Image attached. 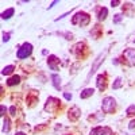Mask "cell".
<instances>
[{"label": "cell", "instance_id": "4fadbf2b", "mask_svg": "<svg viewBox=\"0 0 135 135\" xmlns=\"http://www.w3.org/2000/svg\"><path fill=\"white\" fill-rule=\"evenodd\" d=\"M93 93H95V89H93V88H85L84 91H81L80 97H81V99H88V97H91Z\"/></svg>", "mask_w": 135, "mask_h": 135}, {"label": "cell", "instance_id": "4316f807", "mask_svg": "<svg viewBox=\"0 0 135 135\" xmlns=\"http://www.w3.org/2000/svg\"><path fill=\"white\" fill-rule=\"evenodd\" d=\"M57 3H58V2H57V0H55V2H53V3H51V4L49 6V8H51V7H54L55 4H57Z\"/></svg>", "mask_w": 135, "mask_h": 135}, {"label": "cell", "instance_id": "d6986e66", "mask_svg": "<svg viewBox=\"0 0 135 135\" xmlns=\"http://www.w3.org/2000/svg\"><path fill=\"white\" fill-rule=\"evenodd\" d=\"M135 114V104H131L130 107H127V109H126V115H134Z\"/></svg>", "mask_w": 135, "mask_h": 135}, {"label": "cell", "instance_id": "30bf717a", "mask_svg": "<svg viewBox=\"0 0 135 135\" xmlns=\"http://www.w3.org/2000/svg\"><path fill=\"white\" fill-rule=\"evenodd\" d=\"M51 83H53V86L55 88V89H58V91H60V89H61V77L58 76V74H51Z\"/></svg>", "mask_w": 135, "mask_h": 135}, {"label": "cell", "instance_id": "8fae6325", "mask_svg": "<svg viewBox=\"0 0 135 135\" xmlns=\"http://www.w3.org/2000/svg\"><path fill=\"white\" fill-rule=\"evenodd\" d=\"M107 15H108V9H107L105 7H100L99 11H97V19H99L100 22H101V20H105Z\"/></svg>", "mask_w": 135, "mask_h": 135}, {"label": "cell", "instance_id": "6da1fadb", "mask_svg": "<svg viewBox=\"0 0 135 135\" xmlns=\"http://www.w3.org/2000/svg\"><path fill=\"white\" fill-rule=\"evenodd\" d=\"M89 22H91V16H89V14L84 12V11H78V12L74 14V16L72 18V23L76 25V26H81V27L88 26Z\"/></svg>", "mask_w": 135, "mask_h": 135}, {"label": "cell", "instance_id": "ac0fdd59", "mask_svg": "<svg viewBox=\"0 0 135 135\" xmlns=\"http://www.w3.org/2000/svg\"><path fill=\"white\" fill-rule=\"evenodd\" d=\"M122 84H123L122 77H116L115 78V83L112 84V88H114V89H119V88H122Z\"/></svg>", "mask_w": 135, "mask_h": 135}, {"label": "cell", "instance_id": "52a82bcc", "mask_svg": "<svg viewBox=\"0 0 135 135\" xmlns=\"http://www.w3.org/2000/svg\"><path fill=\"white\" fill-rule=\"evenodd\" d=\"M58 105H60V100H58V99H55V97H49L46 105H45V109L49 111V112H53V111H55V108H57Z\"/></svg>", "mask_w": 135, "mask_h": 135}, {"label": "cell", "instance_id": "d4e9b609", "mask_svg": "<svg viewBox=\"0 0 135 135\" xmlns=\"http://www.w3.org/2000/svg\"><path fill=\"white\" fill-rule=\"evenodd\" d=\"M128 128H130V130H132V128H135V119L130 122V124H128Z\"/></svg>", "mask_w": 135, "mask_h": 135}, {"label": "cell", "instance_id": "5b68a950", "mask_svg": "<svg viewBox=\"0 0 135 135\" xmlns=\"http://www.w3.org/2000/svg\"><path fill=\"white\" fill-rule=\"evenodd\" d=\"M89 135H114L109 127H95L91 130Z\"/></svg>", "mask_w": 135, "mask_h": 135}, {"label": "cell", "instance_id": "7c38bea8", "mask_svg": "<svg viewBox=\"0 0 135 135\" xmlns=\"http://www.w3.org/2000/svg\"><path fill=\"white\" fill-rule=\"evenodd\" d=\"M97 88L100 91H104L105 89V76H103V74L97 76Z\"/></svg>", "mask_w": 135, "mask_h": 135}, {"label": "cell", "instance_id": "5bb4252c", "mask_svg": "<svg viewBox=\"0 0 135 135\" xmlns=\"http://www.w3.org/2000/svg\"><path fill=\"white\" fill-rule=\"evenodd\" d=\"M19 83H20V77L18 74H14L11 78H8V80H7V85L8 86H14V85L19 84Z\"/></svg>", "mask_w": 135, "mask_h": 135}, {"label": "cell", "instance_id": "ba28073f", "mask_svg": "<svg viewBox=\"0 0 135 135\" xmlns=\"http://www.w3.org/2000/svg\"><path fill=\"white\" fill-rule=\"evenodd\" d=\"M80 116H81V111H80V108H78V107H72V108L69 109L68 118H69L72 122L78 120V118H80Z\"/></svg>", "mask_w": 135, "mask_h": 135}, {"label": "cell", "instance_id": "7a4b0ae2", "mask_svg": "<svg viewBox=\"0 0 135 135\" xmlns=\"http://www.w3.org/2000/svg\"><path fill=\"white\" fill-rule=\"evenodd\" d=\"M31 53H32V45H31L30 42H25V43L18 49V51H16V57H18L19 60H25V58L30 57Z\"/></svg>", "mask_w": 135, "mask_h": 135}, {"label": "cell", "instance_id": "ffe728a7", "mask_svg": "<svg viewBox=\"0 0 135 135\" xmlns=\"http://www.w3.org/2000/svg\"><path fill=\"white\" fill-rule=\"evenodd\" d=\"M122 15L120 14H116L115 15V18H114V25H118V23H120V22H122Z\"/></svg>", "mask_w": 135, "mask_h": 135}, {"label": "cell", "instance_id": "3957f363", "mask_svg": "<svg viewBox=\"0 0 135 135\" xmlns=\"http://www.w3.org/2000/svg\"><path fill=\"white\" fill-rule=\"evenodd\" d=\"M115 108H116V101H115L114 97L107 96V97L103 99V103H101V109H103V112L111 114V112H114Z\"/></svg>", "mask_w": 135, "mask_h": 135}, {"label": "cell", "instance_id": "8992f818", "mask_svg": "<svg viewBox=\"0 0 135 135\" xmlns=\"http://www.w3.org/2000/svg\"><path fill=\"white\" fill-rule=\"evenodd\" d=\"M105 55H107V50L104 51V53H101L100 55H99V57L96 58V61H95V64H93V66H92V69H91V72H89V74H88V77H86V80H89V77H91L96 70H97V68H99V65L101 64V62H103L104 61V58H105Z\"/></svg>", "mask_w": 135, "mask_h": 135}, {"label": "cell", "instance_id": "7402d4cb", "mask_svg": "<svg viewBox=\"0 0 135 135\" xmlns=\"http://www.w3.org/2000/svg\"><path fill=\"white\" fill-rule=\"evenodd\" d=\"M9 112H11V115H12V116H15V115H16V107L12 105V107L9 108Z\"/></svg>", "mask_w": 135, "mask_h": 135}, {"label": "cell", "instance_id": "603a6c76", "mask_svg": "<svg viewBox=\"0 0 135 135\" xmlns=\"http://www.w3.org/2000/svg\"><path fill=\"white\" fill-rule=\"evenodd\" d=\"M119 4H120L119 0H112V2H111V6H112V7H118Z\"/></svg>", "mask_w": 135, "mask_h": 135}, {"label": "cell", "instance_id": "83f0119b", "mask_svg": "<svg viewBox=\"0 0 135 135\" xmlns=\"http://www.w3.org/2000/svg\"><path fill=\"white\" fill-rule=\"evenodd\" d=\"M16 135H26V134H25V132H18Z\"/></svg>", "mask_w": 135, "mask_h": 135}, {"label": "cell", "instance_id": "9c48e42d", "mask_svg": "<svg viewBox=\"0 0 135 135\" xmlns=\"http://www.w3.org/2000/svg\"><path fill=\"white\" fill-rule=\"evenodd\" d=\"M58 64H60V60L55 57V55H49L47 58V65L51 70H58Z\"/></svg>", "mask_w": 135, "mask_h": 135}, {"label": "cell", "instance_id": "cb8c5ba5", "mask_svg": "<svg viewBox=\"0 0 135 135\" xmlns=\"http://www.w3.org/2000/svg\"><path fill=\"white\" fill-rule=\"evenodd\" d=\"M64 97H65L66 100H72V97H73V96H72V93H68V92H65V93H64Z\"/></svg>", "mask_w": 135, "mask_h": 135}, {"label": "cell", "instance_id": "9a60e30c", "mask_svg": "<svg viewBox=\"0 0 135 135\" xmlns=\"http://www.w3.org/2000/svg\"><path fill=\"white\" fill-rule=\"evenodd\" d=\"M14 14H15V9L14 8H8V9L4 11V12H2V19L3 20H8Z\"/></svg>", "mask_w": 135, "mask_h": 135}, {"label": "cell", "instance_id": "e0dca14e", "mask_svg": "<svg viewBox=\"0 0 135 135\" xmlns=\"http://www.w3.org/2000/svg\"><path fill=\"white\" fill-rule=\"evenodd\" d=\"M2 131L4 134H7L9 131V119L8 118H3V128H2Z\"/></svg>", "mask_w": 135, "mask_h": 135}, {"label": "cell", "instance_id": "277c9868", "mask_svg": "<svg viewBox=\"0 0 135 135\" xmlns=\"http://www.w3.org/2000/svg\"><path fill=\"white\" fill-rule=\"evenodd\" d=\"M123 57L126 58V62L130 66L135 65V49H126L123 51Z\"/></svg>", "mask_w": 135, "mask_h": 135}, {"label": "cell", "instance_id": "44dd1931", "mask_svg": "<svg viewBox=\"0 0 135 135\" xmlns=\"http://www.w3.org/2000/svg\"><path fill=\"white\" fill-rule=\"evenodd\" d=\"M9 37H11L9 32H3V42H8L9 41Z\"/></svg>", "mask_w": 135, "mask_h": 135}, {"label": "cell", "instance_id": "484cf974", "mask_svg": "<svg viewBox=\"0 0 135 135\" xmlns=\"http://www.w3.org/2000/svg\"><path fill=\"white\" fill-rule=\"evenodd\" d=\"M6 111H7V108H6L4 105H2V114H0V116H2V118H4V115H6Z\"/></svg>", "mask_w": 135, "mask_h": 135}, {"label": "cell", "instance_id": "2e32d148", "mask_svg": "<svg viewBox=\"0 0 135 135\" xmlns=\"http://www.w3.org/2000/svg\"><path fill=\"white\" fill-rule=\"evenodd\" d=\"M15 70V66L14 65H8V66H6V68H3V70H2V74L3 76H8V74H11Z\"/></svg>", "mask_w": 135, "mask_h": 135}]
</instances>
